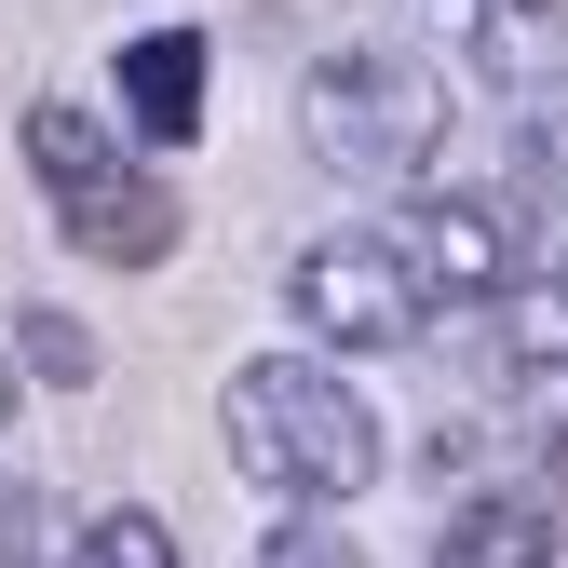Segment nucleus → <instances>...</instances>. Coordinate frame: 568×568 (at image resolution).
Here are the masks:
<instances>
[{
  "instance_id": "obj_1",
  "label": "nucleus",
  "mask_w": 568,
  "mask_h": 568,
  "mask_svg": "<svg viewBox=\"0 0 568 568\" xmlns=\"http://www.w3.org/2000/svg\"><path fill=\"white\" fill-rule=\"evenodd\" d=\"M217 434H231V474L271 487L284 515H338V501H366L393 434H379V406L352 393L325 352H257V366L217 379Z\"/></svg>"
},
{
  "instance_id": "obj_2",
  "label": "nucleus",
  "mask_w": 568,
  "mask_h": 568,
  "mask_svg": "<svg viewBox=\"0 0 568 568\" xmlns=\"http://www.w3.org/2000/svg\"><path fill=\"white\" fill-rule=\"evenodd\" d=\"M298 122H312V150H325L338 176L419 190L460 109H447V68H419L406 41H352V54H325L312 82H298Z\"/></svg>"
},
{
  "instance_id": "obj_3",
  "label": "nucleus",
  "mask_w": 568,
  "mask_h": 568,
  "mask_svg": "<svg viewBox=\"0 0 568 568\" xmlns=\"http://www.w3.org/2000/svg\"><path fill=\"white\" fill-rule=\"evenodd\" d=\"M284 312L312 325V352H406L419 325H434V298H419V271L393 257V231H325L284 257Z\"/></svg>"
},
{
  "instance_id": "obj_4",
  "label": "nucleus",
  "mask_w": 568,
  "mask_h": 568,
  "mask_svg": "<svg viewBox=\"0 0 568 568\" xmlns=\"http://www.w3.org/2000/svg\"><path fill=\"white\" fill-rule=\"evenodd\" d=\"M393 257L419 271V298H460V312H501L528 284V203L515 190H419L393 217Z\"/></svg>"
},
{
  "instance_id": "obj_5",
  "label": "nucleus",
  "mask_w": 568,
  "mask_h": 568,
  "mask_svg": "<svg viewBox=\"0 0 568 568\" xmlns=\"http://www.w3.org/2000/svg\"><path fill=\"white\" fill-rule=\"evenodd\" d=\"M487 352H501V393L528 434L568 447V271H528L501 312H487Z\"/></svg>"
},
{
  "instance_id": "obj_6",
  "label": "nucleus",
  "mask_w": 568,
  "mask_h": 568,
  "mask_svg": "<svg viewBox=\"0 0 568 568\" xmlns=\"http://www.w3.org/2000/svg\"><path fill=\"white\" fill-rule=\"evenodd\" d=\"M54 231L82 244L95 271H163V257L190 244V203H176L163 176H135V163H122L109 190H82V203H54Z\"/></svg>"
},
{
  "instance_id": "obj_7",
  "label": "nucleus",
  "mask_w": 568,
  "mask_h": 568,
  "mask_svg": "<svg viewBox=\"0 0 568 568\" xmlns=\"http://www.w3.org/2000/svg\"><path fill=\"white\" fill-rule=\"evenodd\" d=\"M203 28H135L122 41V135H150V150H176V135H203Z\"/></svg>"
},
{
  "instance_id": "obj_8",
  "label": "nucleus",
  "mask_w": 568,
  "mask_h": 568,
  "mask_svg": "<svg viewBox=\"0 0 568 568\" xmlns=\"http://www.w3.org/2000/svg\"><path fill=\"white\" fill-rule=\"evenodd\" d=\"M434 568H555V487H474V501H447Z\"/></svg>"
},
{
  "instance_id": "obj_9",
  "label": "nucleus",
  "mask_w": 568,
  "mask_h": 568,
  "mask_svg": "<svg viewBox=\"0 0 568 568\" xmlns=\"http://www.w3.org/2000/svg\"><path fill=\"white\" fill-rule=\"evenodd\" d=\"M28 176H41L54 203L109 190V176H122V109H95V95H41V109H28Z\"/></svg>"
},
{
  "instance_id": "obj_10",
  "label": "nucleus",
  "mask_w": 568,
  "mask_h": 568,
  "mask_svg": "<svg viewBox=\"0 0 568 568\" xmlns=\"http://www.w3.org/2000/svg\"><path fill=\"white\" fill-rule=\"evenodd\" d=\"M0 352H14L28 379H54V393H82V379H95V338H82V312H54V298H14V312H0Z\"/></svg>"
},
{
  "instance_id": "obj_11",
  "label": "nucleus",
  "mask_w": 568,
  "mask_h": 568,
  "mask_svg": "<svg viewBox=\"0 0 568 568\" xmlns=\"http://www.w3.org/2000/svg\"><path fill=\"white\" fill-rule=\"evenodd\" d=\"M54 555H68V568H176V528H163L150 501H109V515H82V528H68Z\"/></svg>"
},
{
  "instance_id": "obj_12",
  "label": "nucleus",
  "mask_w": 568,
  "mask_h": 568,
  "mask_svg": "<svg viewBox=\"0 0 568 568\" xmlns=\"http://www.w3.org/2000/svg\"><path fill=\"white\" fill-rule=\"evenodd\" d=\"M257 568H366V541H352L338 515H271V541H257Z\"/></svg>"
},
{
  "instance_id": "obj_13",
  "label": "nucleus",
  "mask_w": 568,
  "mask_h": 568,
  "mask_svg": "<svg viewBox=\"0 0 568 568\" xmlns=\"http://www.w3.org/2000/svg\"><path fill=\"white\" fill-rule=\"evenodd\" d=\"M515 203H541V217L568 231V109H555V122L528 135V190H515Z\"/></svg>"
},
{
  "instance_id": "obj_14",
  "label": "nucleus",
  "mask_w": 568,
  "mask_h": 568,
  "mask_svg": "<svg viewBox=\"0 0 568 568\" xmlns=\"http://www.w3.org/2000/svg\"><path fill=\"white\" fill-rule=\"evenodd\" d=\"M14 555H54V541H41V501H28V487H0V568H14Z\"/></svg>"
},
{
  "instance_id": "obj_15",
  "label": "nucleus",
  "mask_w": 568,
  "mask_h": 568,
  "mask_svg": "<svg viewBox=\"0 0 568 568\" xmlns=\"http://www.w3.org/2000/svg\"><path fill=\"white\" fill-rule=\"evenodd\" d=\"M14 379H28V366H14V352H0V434H14Z\"/></svg>"
},
{
  "instance_id": "obj_16",
  "label": "nucleus",
  "mask_w": 568,
  "mask_h": 568,
  "mask_svg": "<svg viewBox=\"0 0 568 568\" xmlns=\"http://www.w3.org/2000/svg\"><path fill=\"white\" fill-rule=\"evenodd\" d=\"M541 14H568V0H541Z\"/></svg>"
}]
</instances>
